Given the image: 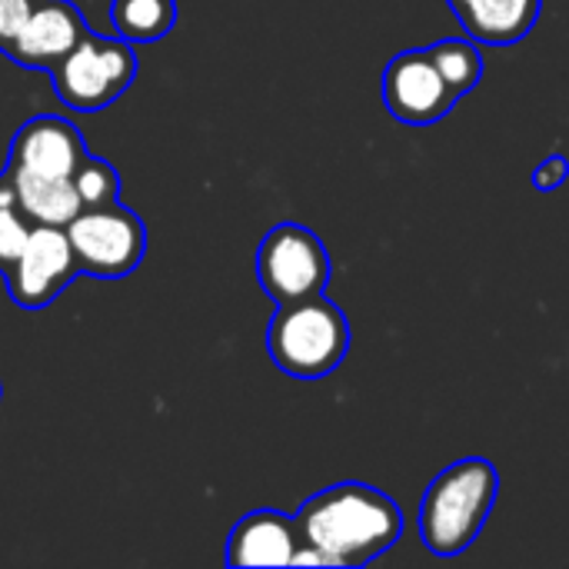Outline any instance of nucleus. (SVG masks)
Returning a JSON list of instances; mask_svg holds the SVG:
<instances>
[{"instance_id": "423d86ee", "label": "nucleus", "mask_w": 569, "mask_h": 569, "mask_svg": "<svg viewBox=\"0 0 569 569\" xmlns=\"http://www.w3.org/2000/svg\"><path fill=\"white\" fill-rule=\"evenodd\" d=\"M257 280L273 303L323 293L330 283V257L323 240L303 223H277L260 240Z\"/></svg>"}, {"instance_id": "9b49d317", "label": "nucleus", "mask_w": 569, "mask_h": 569, "mask_svg": "<svg viewBox=\"0 0 569 569\" xmlns=\"http://www.w3.org/2000/svg\"><path fill=\"white\" fill-rule=\"evenodd\" d=\"M300 547L293 517L280 510H253L247 513L227 540L230 567H293V553Z\"/></svg>"}, {"instance_id": "f8f14e48", "label": "nucleus", "mask_w": 569, "mask_h": 569, "mask_svg": "<svg viewBox=\"0 0 569 569\" xmlns=\"http://www.w3.org/2000/svg\"><path fill=\"white\" fill-rule=\"evenodd\" d=\"M447 3L473 40L493 47H510L523 40L537 27L543 7V0H447Z\"/></svg>"}, {"instance_id": "7ed1b4c3", "label": "nucleus", "mask_w": 569, "mask_h": 569, "mask_svg": "<svg viewBox=\"0 0 569 569\" xmlns=\"http://www.w3.org/2000/svg\"><path fill=\"white\" fill-rule=\"evenodd\" d=\"M267 350L287 377L320 380L343 363L350 350V323L323 293L277 303L267 330Z\"/></svg>"}, {"instance_id": "a211bd4d", "label": "nucleus", "mask_w": 569, "mask_h": 569, "mask_svg": "<svg viewBox=\"0 0 569 569\" xmlns=\"http://www.w3.org/2000/svg\"><path fill=\"white\" fill-rule=\"evenodd\" d=\"M33 3L37 0H0V50L10 47V40L17 37V30L30 17Z\"/></svg>"}, {"instance_id": "1a4fd4ad", "label": "nucleus", "mask_w": 569, "mask_h": 569, "mask_svg": "<svg viewBox=\"0 0 569 569\" xmlns=\"http://www.w3.org/2000/svg\"><path fill=\"white\" fill-rule=\"evenodd\" d=\"M87 157L83 133L63 120V117H30L10 143L7 170H20L30 177H50V180H70Z\"/></svg>"}, {"instance_id": "6ab92c4d", "label": "nucleus", "mask_w": 569, "mask_h": 569, "mask_svg": "<svg viewBox=\"0 0 569 569\" xmlns=\"http://www.w3.org/2000/svg\"><path fill=\"white\" fill-rule=\"evenodd\" d=\"M569 177V160L563 153H553V157H547L537 170H533V187L540 190V193H550V190H557V187H563Z\"/></svg>"}, {"instance_id": "ddd939ff", "label": "nucleus", "mask_w": 569, "mask_h": 569, "mask_svg": "<svg viewBox=\"0 0 569 569\" xmlns=\"http://www.w3.org/2000/svg\"><path fill=\"white\" fill-rule=\"evenodd\" d=\"M17 187V207L30 223L40 227H67L80 210V197L73 190V180H50V177H30L20 170H7Z\"/></svg>"}, {"instance_id": "39448f33", "label": "nucleus", "mask_w": 569, "mask_h": 569, "mask_svg": "<svg viewBox=\"0 0 569 569\" xmlns=\"http://www.w3.org/2000/svg\"><path fill=\"white\" fill-rule=\"evenodd\" d=\"M77 270L93 280H123L130 277L147 253L143 220L120 207H83L67 227Z\"/></svg>"}, {"instance_id": "20e7f679", "label": "nucleus", "mask_w": 569, "mask_h": 569, "mask_svg": "<svg viewBox=\"0 0 569 569\" xmlns=\"http://www.w3.org/2000/svg\"><path fill=\"white\" fill-rule=\"evenodd\" d=\"M57 97L80 113H93L110 107L137 77L133 43L123 37H100L93 30L50 70Z\"/></svg>"}, {"instance_id": "f03ea898", "label": "nucleus", "mask_w": 569, "mask_h": 569, "mask_svg": "<svg viewBox=\"0 0 569 569\" xmlns=\"http://www.w3.org/2000/svg\"><path fill=\"white\" fill-rule=\"evenodd\" d=\"M500 493L497 467L483 457H467L447 467L423 493L420 537L430 553L457 557L473 547Z\"/></svg>"}, {"instance_id": "f257e3e1", "label": "nucleus", "mask_w": 569, "mask_h": 569, "mask_svg": "<svg viewBox=\"0 0 569 569\" xmlns=\"http://www.w3.org/2000/svg\"><path fill=\"white\" fill-rule=\"evenodd\" d=\"M293 523L300 547L313 550L320 567H363L403 533L400 507L367 483L320 490L297 510Z\"/></svg>"}, {"instance_id": "6e6552de", "label": "nucleus", "mask_w": 569, "mask_h": 569, "mask_svg": "<svg viewBox=\"0 0 569 569\" xmlns=\"http://www.w3.org/2000/svg\"><path fill=\"white\" fill-rule=\"evenodd\" d=\"M457 100L460 97L443 80L430 50H403L383 70V103L400 123H437L453 110Z\"/></svg>"}, {"instance_id": "aec40b11", "label": "nucleus", "mask_w": 569, "mask_h": 569, "mask_svg": "<svg viewBox=\"0 0 569 569\" xmlns=\"http://www.w3.org/2000/svg\"><path fill=\"white\" fill-rule=\"evenodd\" d=\"M0 207H17V187L7 170L0 173Z\"/></svg>"}, {"instance_id": "4468645a", "label": "nucleus", "mask_w": 569, "mask_h": 569, "mask_svg": "<svg viewBox=\"0 0 569 569\" xmlns=\"http://www.w3.org/2000/svg\"><path fill=\"white\" fill-rule=\"evenodd\" d=\"M117 37L127 43H153L167 37L177 23V3L173 0H113L110 10Z\"/></svg>"}, {"instance_id": "0eeeda50", "label": "nucleus", "mask_w": 569, "mask_h": 569, "mask_svg": "<svg viewBox=\"0 0 569 569\" xmlns=\"http://www.w3.org/2000/svg\"><path fill=\"white\" fill-rule=\"evenodd\" d=\"M77 273L80 270H77L67 230L33 223L27 247L20 250L13 267L3 270V280H7L10 300L20 310H43L70 287Z\"/></svg>"}, {"instance_id": "9d476101", "label": "nucleus", "mask_w": 569, "mask_h": 569, "mask_svg": "<svg viewBox=\"0 0 569 569\" xmlns=\"http://www.w3.org/2000/svg\"><path fill=\"white\" fill-rule=\"evenodd\" d=\"M87 30V20L70 0H37L3 53L20 67L53 70L83 40Z\"/></svg>"}, {"instance_id": "dca6fc26", "label": "nucleus", "mask_w": 569, "mask_h": 569, "mask_svg": "<svg viewBox=\"0 0 569 569\" xmlns=\"http://www.w3.org/2000/svg\"><path fill=\"white\" fill-rule=\"evenodd\" d=\"M70 180H73V190L83 207H107V203H117V197H120V177H117L113 163H107L93 153L83 157L80 170Z\"/></svg>"}, {"instance_id": "2eb2a0df", "label": "nucleus", "mask_w": 569, "mask_h": 569, "mask_svg": "<svg viewBox=\"0 0 569 569\" xmlns=\"http://www.w3.org/2000/svg\"><path fill=\"white\" fill-rule=\"evenodd\" d=\"M427 50H430L433 63L440 67L443 80L450 83V90L457 97L470 93L480 83V77H483V57H480V50L470 40H440V43H433Z\"/></svg>"}, {"instance_id": "f3484780", "label": "nucleus", "mask_w": 569, "mask_h": 569, "mask_svg": "<svg viewBox=\"0 0 569 569\" xmlns=\"http://www.w3.org/2000/svg\"><path fill=\"white\" fill-rule=\"evenodd\" d=\"M33 223L23 217L20 207H0V273L13 267L20 250L27 247Z\"/></svg>"}]
</instances>
